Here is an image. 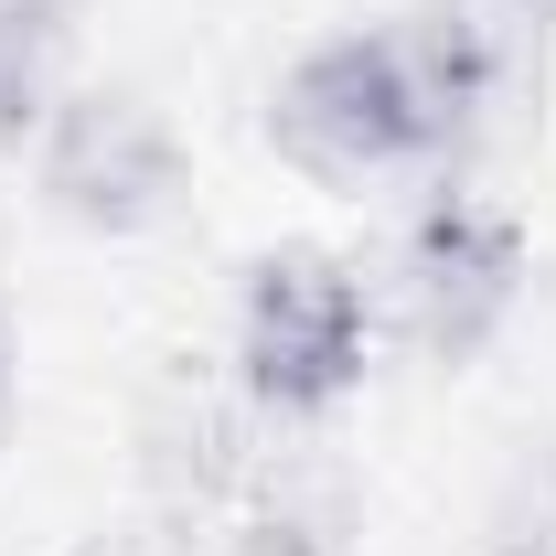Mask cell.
Returning <instances> with one entry per match:
<instances>
[{"label":"cell","instance_id":"obj_10","mask_svg":"<svg viewBox=\"0 0 556 556\" xmlns=\"http://www.w3.org/2000/svg\"><path fill=\"white\" fill-rule=\"evenodd\" d=\"M11 396H22V343H11V311H0V417H11Z\"/></svg>","mask_w":556,"mask_h":556},{"label":"cell","instance_id":"obj_1","mask_svg":"<svg viewBox=\"0 0 556 556\" xmlns=\"http://www.w3.org/2000/svg\"><path fill=\"white\" fill-rule=\"evenodd\" d=\"M268 139H278L289 172H311V182H332V193L450 161L428 97H417V65H407V33H396V22H353V33L300 43L289 75L268 86Z\"/></svg>","mask_w":556,"mask_h":556},{"label":"cell","instance_id":"obj_3","mask_svg":"<svg viewBox=\"0 0 556 556\" xmlns=\"http://www.w3.org/2000/svg\"><path fill=\"white\" fill-rule=\"evenodd\" d=\"M182 139L139 86H65L33 139V193L75 236H150L182 214Z\"/></svg>","mask_w":556,"mask_h":556},{"label":"cell","instance_id":"obj_4","mask_svg":"<svg viewBox=\"0 0 556 556\" xmlns=\"http://www.w3.org/2000/svg\"><path fill=\"white\" fill-rule=\"evenodd\" d=\"M396 300H407V332L428 364H471V353L525 311V225L492 204L439 182L407 214V247H396Z\"/></svg>","mask_w":556,"mask_h":556},{"label":"cell","instance_id":"obj_9","mask_svg":"<svg viewBox=\"0 0 556 556\" xmlns=\"http://www.w3.org/2000/svg\"><path fill=\"white\" fill-rule=\"evenodd\" d=\"M482 556H556V439L546 450L525 439V460L503 471V492L482 514Z\"/></svg>","mask_w":556,"mask_h":556},{"label":"cell","instance_id":"obj_6","mask_svg":"<svg viewBox=\"0 0 556 556\" xmlns=\"http://www.w3.org/2000/svg\"><path fill=\"white\" fill-rule=\"evenodd\" d=\"M396 33H407L417 97H428V118H439V150H471L482 118L503 108V22H492L482 0H428Z\"/></svg>","mask_w":556,"mask_h":556},{"label":"cell","instance_id":"obj_5","mask_svg":"<svg viewBox=\"0 0 556 556\" xmlns=\"http://www.w3.org/2000/svg\"><path fill=\"white\" fill-rule=\"evenodd\" d=\"M247 386H204V375H172L150 407H139V482L161 514H214L225 492H247L257 450H247Z\"/></svg>","mask_w":556,"mask_h":556},{"label":"cell","instance_id":"obj_8","mask_svg":"<svg viewBox=\"0 0 556 556\" xmlns=\"http://www.w3.org/2000/svg\"><path fill=\"white\" fill-rule=\"evenodd\" d=\"M65 0H0V150H33L65 97Z\"/></svg>","mask_w":556,"mask_h":556},{"label":"cell","instance_id":"obj_2","mask_svg":"<svg viewBox=\"0 0 556 556\" xmlns=\"http://www.w3.org/2000/svg\"><path fill=\"white\" fill-rule=\"evenodd\" d=\"M364 353H375V300L343 257L321 247H268L236 278V386L247 407L278 428H311L364 386Z\"/></svg>","mask_w":556,"mask_h":556},{"label":"cell","instance_id":"obj_7","mask_svg":"<svg viewBox=\"0 0 556 556\" xmlns=\"http://www.w3.org/2000/svg\"><path fill=\"white\" fill-rule=\"evenodd\" d=\"M236 556H353V482L321 450H278L247 471V535Z\"/></svg>","mask_w":556,"mask_h":556}]
</instances>
